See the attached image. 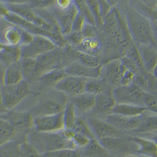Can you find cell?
Masks as SVG:
<instances>
[{
    "label": "cell",
    "instance_id": "cell-57",
    "mask_svg": "<svg viewBox=\"0 0 157 157\" xmlns=\"http://www.w3.org/2000/svg\"><path fill=\"white\" fill-rule=\"evenodd\" d=\"M6 46V44H4L1 41H0V51L4 49V48Z\"/></svg>",
    "mask_w": 157,
    "mask_h": 157
},
{
    "label": "cell",
    "instance_id": "cell-48",
    "mask_svg": "<svg viewBox=\"0 0 157 157\" xmlns=\"http://www.w3.org/2000/svg\"><path fill=\"white\" fill-rule=\"evenodd\" d=\"M121 61L123 63V64L125 66L126 68H127L128 70L132 71L135 75H139L141 73V72L139 71L136 65L127 56H124V57L122 59H121Z\"/></svg>",
    "mask_w": 157,
    "mask_h": 157
},
{
    "label": "cell",
    "instance_id": "cell-35",
    "mask_svg": "<svg viewBox=\"0 0 157 157\" xmlns=\"http://www.w3.org/2000/svg\"><path fill=\"white\" fill-rule=\"evenodd\" d=\"M78 134L83 135L89 138L92 140H96L94 134L92 132L90 128L84 119L78 117L75 125L72 128Z\"/></svg>",
    "mask_w": 157,
    "mask_h": 157
},
{
    "label": "cell",
    "instance_id": "cell-31",
    "mask_svg": "<svg viewBox=\"0 0 157 157\" xmlns=\"http://www.w3.org/2000/svg\"><path fill=\"white\" fill-rule=\"evenodd\" d=\"M74 3L78 10V12L83 16L87 23L96 27V22L94 16L88 7L85 0H74Z\"/></svg>",
    "mask_w": 157,
    "mask_h": 157
},
{
    "label": "cell",
    "instance_id": "cell-5",
    "mask_svg": "<svg viewBox=\"0 0 157 157\" xmlns=\"http://www.w3.org/2000/svg\"><path fill=\"white\" fill-rule=\"evenodd\" d=\"M147 92L134 83L129 85H121L113 90L117 103H126L144 105V97Z\"/></svg>",
    "mask_w": 157,
    "mask_h": 157
},
{
    "label": "cell",
    "instance_id": "cell-4",
    "mask_svg": "<svg viewBox=\"0 0 157 157\" xmlns=\"http://www.w3.org/2000/svg\"><path fill=\"white\" fill-rule=\"evenodd\" d=\"M5 18L8 22L23 29L24 30L31 33L33 36L47 37L53 40L58 47L63 48L68 44L61 32L48 31L43 27L31 23L11 12H10Z\"/></svg>",
    "mask_w": 157,
    "mask_h": 157
},
{
    "label": "cell",
    "instance_id": "cell-46",
    "mask_svg": "<svg viewBox=\"0 0 157 157\" xmlns=\"http://www.w3.org/2000/svg\"><path fill=\"white\" fill-rule=\"evenodd\" d=\"M135 76L136 75L126 68L124 65V69L121 78V85H129L133 84Z\"/></svg>",
    "mask_w": 157,
    "mask_h": 157
},
{
    "label": "cell",
    "instance_id": "cell-54",
    "mask_svg": "<svg viewBox=\"0 0 157 157\" xmlns=\"http://www.w3.org/2000/svg\"><path fill=\"white\" fill-rule=\"evenodd\" d=\"M4 71L0 69V87L4 85Z\"/></svg>",
    "mask_w": 157,
    "mask_h": 157
},
{
    "label": "cell",
    "instance_id": "cell-20",
    "mask_svg": "<svg viewBox=\"0 0 157 157\" xmlns=\"http://www.w3.org/2000/svg\"><path fill=\"white\" fill-rule=\"evenodd\" d=\"M65 106L55 100L47 99L40 102L33 109L31 113L33 118L55 115L63 112Z\"/></svg>",
    "mask_w": 157,
    "mask_h": 157
},
{
    "label": "cell",
    "instance_id": "cell-26",
    "mask_svg": "<svg viewBox=\"0 0 157 157\" xmlns=\"http://www.w3.org/2000/svg\"><path fill=\"white\" fill-rule=\"evenodd\" d=\"M67 76V75L64 68H59L44 73L40 77L39 80L41 86L55 87L57 83Z\"/></svg>",
    "mask_w": 157,
    "mask_h": 157
},
{
    "label": "cell",
    "instance_id": "cell-55",
    "mask_svg": "<svg viewBox=\"0 0 157 157\" xmlns=\"http://www.w3.org/2000/svg\"><path fill=\"white\" fill-rule=\"evenodd\" d=\"M10 141H11V140H8L7 138H4L3 136H0V147L2 146L3 145H4L5 144H6L7 142H8Z\"/></svg>",
    "mask_w": 157,
    "mask_h": 157
},
{
    "label": "cell",
    "instance_id": "cell-19",
    "mask_svg": "<svg viewBox=\"0 0 157 157\" xmlns=\"http://www.w3.org/2000/svg\"><path fill=\"white\" fill-rule=\"evenodd\" d=\"M4 119L7 120L14 127L17 131L29 130L33 125H34V118L32 113L29 112L10 111L8 113L4 115Z\"/></svg>",
    "mask_w": 157,
    "mask_h": 157
},
{
    "label": "cell",
    "instance_id": "cell-17",
    "mask_svg": "<svg viewBox=\"0 0 157 157\" xmlns=\"http://www.w3.org/2000/svg\"><path fill=\"white\" fill-rule=\"evenodd\" d=\"M117 104L113 90L109 87L96 96V101L93 109L99 114H110Z\"/></svg>",
    "mask_w": 157,
    "mask_h": 157
},
{
    "label": "cell",
    "instance_id": "cell-41",
    "mask_svg": "<svg viewBox=\"0 0 157 157\" xmlns=\"http://www.w3.org/2000/svg\"><path fill=\"white\" fill-rule=\"evenodd\" d=\"M64 37L67 43L73 47H78L84 39V36L82 33V31H71L69 34Z\"/></svg>",
    "mask_w": 157,
    "mask_h": 157
},
{
    "label": "cell",
    "instance_id": "cell-18",
    "mask_svg": "<svg viewBox=\"0 0 157 157\" xmlns=\"http://www.w3.org/2000/svg\"><path fill=\"white\" fill-rule=\"evenodd\" d=\"M54 13L62 34L65 36L69 34L72 31L73 22L78 13L75 3L71 8L66 10H57Z\"/></svg>",
    "mask_w": 157,
    "mask_h": 157
},
{
    "label": "cell",
    "instance_id": "cell-56",
    "mask_svg": "<svg viewBox=\"0 0 157 157\" xmlns=\"http://www.w3.org/2000/svg\"><path fill=\"white\" fill-rule=\"evenodd\" d=\"M152 74L153 76L154 77V78L157 80V63L156 66H155L154 70L152 71Z\"/></svg>",
    "mask_w": 157,
    "mask_h": 157
},
{
    "label": "cell",
    "instance_id": "cell-32",
    "mask_svg": "<svg viewBox=\"0 0 157 157\" xmlns=\"http://www.w3.org/2000/svg\"><path fill=\"white\" fill-rule=\"evenodd\" d=\"M63 113L65 129H72L78 118V116L75 108L71 101L66 103Z\"/></svg>",
    "mask_w": 157,
    "mask_h": 157
},
{
    "label": "cell",
    "instance_id": "cell-52",
    "mask_svg": "<svg viewBox=\"0 0 157 157\" xmlns=\"http://www.w3.org/2000/svg\"><path fill=\"white\" fill-rule=\"evenodd\" d=\"M10 13L7 5L0 1V17L6 18V16Z\"/></svg>",
    "mask_w": 157,
    "mask_h": 157
},
{
    "label": "cell",
    "instance_id": "cell-50",
    "mask_svg": "<svg viewBox=\"0 0 157 157\" xmlns=\"http://www.w3.org/2000/svg\"><path fill=\"white\" fill-rule=\"evenodd\" d=\"M101 8L102 15L103 19L106 15L110 12L111 6L108 0H98Z\"/></svg>",
    "mask_w": 157,
    "mask_h": 157
},
{
    "label": "cell",
    "instance_id": "cell-1",
    "mask_svg": "<svg viewBox=\"0 0 157 157\" xmlns=\"http://www.w3.org/2000/svg\"><path fill=\"white\" fill-rule=\"evenodd\" d=\"M126 23L131 37L138 45L156 46L152 24L148 18L135 9H128Z\"/></svg>",
    "mask_w": 157,
    "mask_h": 157
},
{
    "label": "cell",
    "instance_id": "cell-16",
    "mask_svg": "<svg viewBox=\"0 0 157 157\" xmlns=\"http://www.w3.org/2000/svg\"><path fill=\"white\" fill-rule=\"evenodd\" d=\"M101 67L102 66L98 67H90L75 61L68 64L64 69L67 75L86 78H97L101 76Z\"/></svg>",
    "mask_w": 157,
    "mask_h": 157
},
{
    "label": "cell",
    "instance_id": "cell-29",
    "mask_svg": "<svg viewBox=\"0 0 157 157\" xmlns=\"http://www.w3.org/2000/svg\"><path fill=\"white\" fill-rule=\"evenodd\" d=\"M109 88L106 81L99 78H87L85 85V92L98 95Z\"/></svg>",
    "mask_w": 157,
    "mask_h": 157
},
{
    "label": "cell",
    "instance_id": "cell-15",
    "mask_svg": "<svg viewBox=\"0 0 157 157\" xmlns=\"http://www.w3.org/2000/svg\"><path fill=\"white\" fill-rule=\"evenodd\" d=\"M143 119L142 116L129 117L112 113L108 115L106 121L120 131H135L141 125Z\"/></svg>",
    "mask_w": 157,
    "mask_h": 157
},
{
    "label": "cell",
    "instance_id": "cell-60",
    "mask_svg": "<svg viewBox=\"0 0 157 157\" xmlns=\"http://www.w3.org/2000/svg\"><path fill=\"white\" fill-rule=\"evenodd\" d=\"M154 140L157 143V136H155V137H154Z\"/></svg>",
    "mask_w": 157,
    "mask_h": 157
},
{
    "label": "cell",
    "instance_id": "cell-22",
    "mask_svg": "<svg viewBox=\"0 0 157 157\" xmlns=\"http://www.w3.org/2000/svg\"><path fill=\"white\" fill-rule=\"evenodd\" d=\"M138 50L146 70L152 73L157 63V48L154 45H138Z\"/></svg>",
    "mask_w": 157,
    "mask_h": 157
},
{
    "label": "cell",
    "instance_id": "cell-42",
    "mask_svg": "<svg viewBox=\"0 0 157 157\" xmlns=\"http://www.w3.org/2000/svg\"><path fill=\"white\" fill-rule=\"evenodd\" d=\"M144 105L148 110L157 115V96L147 92L144 97Z\"/></svg>",
    "mask_w": 157,
    "mask_h": 157
},
{
    "label": "cell",
    "instance_id": "cell-6",
    "mask_svg": "<svg viewBox=\"0 0 157 157\" xmlns=\"http://www.w3.org/2000/svg\"><path fill=\"white\" fill-rule=\"evenodd\" d=\"M57 47L53 40L47 37L34 36L33 39L30 43L20 46L21 57L36 59Z\"/></svg>",
    "mask_w": 157,
    "mask_h": 157
},
{
    "label": "cell",
    "instance_id": "cell-14",
    "mask_svg": "<svg viewBox=\"0 0 157 157\" xmlns=\"http://www.w3.org/2000/svg\"><path fill=\"white\" fill-rule=\"evenodd\" d=\"M124 65L121 59L111 60L101 67V75L107 83L112 85L121 86Z\"/></svg>",
    "mask_w": 157,
    "mask_h": 157
},
{
    "label": "cell",
    "instance_id": "cell-53",
    "mask_svg": "<svg viewBox=\"0 0 157 157\" xmlns=\"http://www.w3.org/2000/svg\"><path fill=\"white\" fill-rule=\"evenodd\" d=\"M7 4H28L30 0H0Z\"/></svg>",
    "mask_w": 157,
    "mask_h": 157
},
{
    "label": "cell",
    "instance_id": "cell-27",
    "mask_svg": "<svg viewBox=\"0 0 157 157\" xmlns=\"http://www.w3.org/2000/svg\"><path fill=\"white\" fill-rule=\"evenodd\" d=\"M132 140L139 145L140 148L136 151L137 153L147 157H157V143L154 140L138 136Z\"/></svg>",
    "mask_w": 157,
    "mask_h": 157
},
{
    "label": "cell",
    "instance_id": "cell-38",
    "mask_svg": "<svg viewBox=\"0 0 157 157\" xmlns=\"http://www.w3.org/2000/svg\"><path fill=\"white\" fill-rule=\"evenodd\" d=\"M88 7L90 9L94 16L96 25L102 27L103 26L104 20L102 17L101 8L98 0H85Z\"/></svg>",
    "mask_w": 157,
    "mask_h": 157
},
{
    "label": "cell",
    "instance_id": "cell-9",
    "mask_svg": "<svg viewBox=\"0 0 157 157\" xmlns=\"http://www.w3.org/2000/svg\"><path fill=\"white\" fill-rule=\"evenodd\" d=\"M36 131L42 132H58L65 129L63 112L51 115L34 118Z\"/></svg>",
    "mask_w": 157,
    "mask_h": 157
},
{
    "label": "cell",
    "instance_id": "cell-10",
    "mask_svg": "<svg viewBox=\"0 0 157 157\" xmlns=\"http://www.w3.org/2000/svg\"><path fill=\"white\" fill-rule=\"evenodd\" d=\"M87 79L78 76L67 75L57 83L55 87L56 90L73 98L85 92Z\"/></svg>",
    "mask_w": 157,
    "mask_h": 157
},
{
    "label": "cell",
    "instance_id": "cell-59",
    "mask_svg": "<svg viewBox=\"0 0 157 157\" xmlns=\"http://www.w3.org/2000/svg\"><path fill=\"white\" fill-rule=\"evenodd\" d=\"M126 157H137V156H135V155H128V156H127Z\"/></svg>",
    "mask_w": 157,
    "mask_h": 157
},
{
    "label": "cell",
    "instance_id": "cell-51",
    "mask_svg": "<svg viewBox=\"0 0 157 157\" xmlns=\"http://www.w3.org/2000/svg\"><path fill=\"white\" fill-rule=\"evenodd\" d=\"M10 112V109L6 105L3 96L1 91V88L0 87V115H5Z\"/></svg>",
    "mask_w": 157,
    "mask_h": 157
},
{
    "label": "cell",
    "instance_id": "cell-11",
    "mask_svg": "<svg viewBox=\"0 0 157 157\" xmlns=\"http://www.w3.org/2000/svg\"><path fill=\"white\" fill-rule=\"evenodd\" d=\"M36 59L43 71V74L55 69L64 68L63 48L56 47L54 50L40 56Z\"/></svg>",
    "mask_w": 157,
    "mask_h": 157
},
{
    "label": "cell",
    "instance_id": "cell-7",
    "mask_svg": "<svg viewBox=\"0 0 157 157\" xmlns=\"http://www.w3.org/2000/svg\"><path fill=\"white\" fill-rule=\"evenodd\" d=\"M6 105L12 109L18 105L30 93V86L27 80L10 86L3 85L1 87Z\"/></svg>",
    "mask_w": 157,
    "mask_h": 157
},
{
    "label": "cell",
    "instance_id": "cell-61",
    "mask_svg": "<svg viewBox=\"0 0 157 157\" xmlns=\"http://www.w3.org/2000/svg\"><path fill=\"white\" fill-rule=\"evenodd\" d=\"M1 63V57H0V63Z\"/></svg>",
    "mask_w": 157,
    "mask_h": 157
},
{
    "label": "cell",
    "instance_id": "cell-39",
    "mask_svg": "<svg viewBox=\"0 0 157 157\" xmlns=\"http://www.w3.org/2000/svg\"><path fill=\"white\" fill-rule=\"evenodd\" d=\"M17 130L7 120L0 119V136L11 140L15 136Z\"/></svg>",
    "mask_w": 157,
    "mask_h": 157
},
{
    "label": "cell",
    "instance_id": "cell-8",
    "mask_svg": "<svg viewBox=\"0 0 157 157\" xmlns=\"http://www.w3.org/2000/svg\"><path fill=\"white\" fill-rule=\"evenodd\" d=\"M6 4L7 5L10 12L23 18L24 19L31 23L40 26L50 32H61L59 29L47 23L34 10L31 8L28 4Z\"/></svg>",
    "mask_w": 157,
    "mask_h": 157
},
{
    "label": "cell",
    "instance_id": "cell-25",
    "mask_svg": "<svg viewBox=\"0 0 157 157\" xmlns=\"http://www.w3.org/2000/svg\"><path fill=\"white\" fill-rule=\"evenodd\" d=\"M148 110L145 106L126 103H117L112 110L113 113L129 117H142Z\"/></svg>",
    "mask_w": 157,
    "mask_h": 157
},
{
    "label": "cell",
    "instance_id": "cell-43",
    "mask_svg": "<svg viewBox=\"0 0 157 157\" xmlns=\"http://www.w3.org/2000/svg\"><path fill=\"white\" fill-rule=\"evenodd\" d=\"M55 0H30L29 6L33 10L47 9L55 4Z\"/></svg>",
    "mask_w": 157,
    "mask_h": 157
},
{
    "label": "cell",
    "instance_id": "cell-40",
    "mask_svg": "<svg viewBox=\"0 0 157 157\" xmlns=\"http://www.w3.org/2000/svg\"><path fill=\"white\" fill-rule=\"evenodd\" d=\"M20 157H43L39 151L29 142H24L19 145Z\"/></svg>",
    "mask_w": 157,
    "mask_h": 157
},
{
    "label": "cell",
    "instance_id": "cell-23",
    "mask_svg": "<svg viewBox=\"0 0 157 157\" xmlns=\"http://www.w3.org/2000/svg\"><path fill=\"white\" fill-rule=\"evenodd\" d=\"M96 101V96L85 92L83 94L73 97L71 102L73 104L78 113H86L94 109Z\"/></svg>",
    "mask_w": 157,
    "mask_h": 157
},
{
    "label": "cell",
    "instance_id": "cell-21",
    "mask_svg": "<svg viewBox=\"0 0 157 157\" xmlns=\"http://www.w3.org/2000/svg\"><path fill=\"white\" fill-rule=\"evenodd\" d=\"M20 62L25 80L28 81V80L39 78L43 74V71L36 59L21 57Z\"/></svg>",
    "mask_w": 157,
    "mask_h": 157
},
{
    "label": "cell",
    "instance_id": "cell-24",
    "mask_svg": "<svg viewBox=\"0 0 157 157\" xmlns=\"http://www.w3.org/2000/svg\"><path fill=\"white\" fill-rule=\"evenodd\" d=\"M23 80L24 77L20 60L9 65L4 71V85H14Z\"/></svg>",
    "mask_w": 157,
    "mask_h": 157
},
{
    "label": "cell",
    "instance_id": "cell-2",
    "mask_svg": "<svg viewBox=\"0 0 157 157\" xmlns=\"http://www.w3.org/2000/svg\"><path fill=\"white\" fill-rule=\"evenodd\" d=\"M28 142L41 154L66 148H77L74 142L67 139L62 132H42L36 131L28 136Z\"/></svg>",
    "mask_w": 157,
    "mask_h": 157
},
{
    "label": "cell",
    "instance_id": "cell-36",
    "mask_svg": "<svg viewBox=\"0 0 157 157\" xmlns=\"http://www.w3.org/2000/svg\"><path fill=\"white\" fill-rule=\"evenodd\" d=\"M157 131V115L144 118L140 127L135 131L149 132Z\"/></svg>",
    "mask_w": 157,
    "mask_h": 157
},
{
    "label": "cell",
    "instance_id": "cell-37",
    "mask_svg": "<svg viewBox=\"0 0 157 157\" xmlns=\"http://www.w3.org/2000/svg\"><path fill=\"white\" fill-rule=\"evenodd\" d=\"M98 142L103 148L110 151L119 149L124 143V141L118 136L103 138L98 140Z\"/></svg>",
    "mask_w": 157,
    "mask_h": 157
},
{
    "label": "cell",
    "instance_id": "cell-34",
    "mask_svg": "<svg viewBox=\"0 0 157 157\" xmlns=\"http://www.w3.org/2000/svg\"><path fill=\"white\" fill-rule=\"evenodd\" d=\"M20 145L11 141L0 147V157H20Z\"/></svg>",
    "mask_w": 157,
    "mask_h": 157
},
{
    "label": "cell",
    "instance_id": "cell-28",
    "mask_svg": "<svg viewBox=\"0 0 157 157\" xmlns=\"http://www.w3.org/2000/svg\"><path fill=\"white\" fill-rule=\"evenodd\" d=\"M1 63L8 66L18 62L21 59L20 47L10 45H6L3 50L0 51Z\"/></svg>",
    "mask_w": 157,
    "mask_h": 157
},
{
    "label": "cell",
    "instance_id": "cell-45",
    "mask_svg": "<svg viewBox=\"0 0 157 157\" xmlns=\"http://www.w3.org/2000/svg\"><path fill=\"white\" fill-rule=\"evenodd\" d=\"M91 141L92 140L89 138L77 132L75 133L72 138V141L74 142L76 147L85 148L90 144Z\"/></svg>",
    "mask_w": 157,
    "mask_h": 157
},
{
    "label": "cell",
    "instance_id": "cell-13",
    "mask_svg": "<svg viewBox=\"0 0 157 157\" xmlns=\"http://www.w3.org/2000/svg\"><path fill=\"white\" fill-rule=\"evenodd\" d=\"M87 124L97 140L110 136H118L121 135L120 130L106 121L97 118H89Z\"/></svg>",
    "mask_w": 157,
    "mask_h": 157
},
{
    "label": "cell",
    "instance_id": "cell-58",
    "mask_svg": "<svg viewBox=\"0 0 157 157\" xmlns=\"http://www.w3.org/2000/svg\"><path fill=\"white\" fill-rule=\"evenodd\" d=\"M154 87L157 89V80L155 79V84H154Z\"/></svg>",
    "mask_w": 157,
    "mask_h": 157
},
{
    "label": "cell",
    "instance_id": "cell-47",
    "mask_svg": "<svg viewBox=\"0 0 157 157\" xmlns=\"http://www.w3.org/2000/svg\"><path fill=\"white\" fill-rule=\"evenodd\" d=\"M86 23V21L85 17L78 12L77 16L75 19V21L73 22L72 31L82 32L85 24Z\"/></svg>",
    "mask_w": 157,
    "mask_h": 157
},
{
    "label": "cell",
    "instance_id": "cell-49",
    "mask_svg": "<svg viewBox=\"0 0 157 157\" xmlns=\"http://www.w3.org/2000/svg\"><path fill=\"white\" fill-rule=\"evenodd\" d=\"M74 4V0H55V5L59 10H66Z\"/></svg>",
    "mask_w": 157,
    "mask_h": 157
},
{
    "label": "cell",
    "instance_id": "cell-33",
    "mask_svg": "<svg viewBox=\"0 0 157 157\" xmlns=\"http://www.w3.org/2000/svg\"><path fill=\"white\" fill-rule=\"evenodd\" d=\"M78 47H81L80 50L96 55L101 48V43L97 37H87L84 38Z\"/></svg>",
    "mask_w": 157,
    "mask_h": 157
},
{
    "label": "cell",
    "instance_id": "cell-12",
    "mask_svg": "<svg viewBox=\"0 0 157 157\" xmlns=\"http://www.w3.org/2000/svg\"><path fill=\"white\" fill-rule=\"evenodd\" d=\"M4 37L7 45L20 47L30 43L34 36L23 29L14 25L6 29Z\"/></svg>",
    "mask_w": 157,
    "mask_h": 157
},
{
    "label": "cell",
    "instance_id": "cell-44",
    "mask_svg": "<svg viewBox=\"0 0 157 157\" xmlns=\"http://www.w3.org/2000/svg\"><path fill=\"white\" fill-rule=\"evenodd\" d=\"M50 152L56 157H81V154L77 148H66Z\"/></svg>",
    "mask_w": 157,
    "mask_h": 157
},
{
    "label": "cell",
    "instance_id": "cell-30",
    "mask_svg": "<svg viewBox=\"0 0 157 157\" xmlns=\"http://www.w3.org/2000/svg\"><path fill=\"white\" fill-rule=\"evenodd\" d=\"M76 61L90 67L101 66V59L98 56L80 50H76Z\"/></svg>",
    "mask_w": 157,
    "mask_h": 157
},
{
    "label": "cell",
    "instance_id": "cell-3",
    "mask_svg": "<svg viewBox=\"0 0 157 157\" xmlns=\"http://www.w3.org/2000/svg\"><path fill=\"white\" fill-rule=\"evenodd\" d=\"M103 26L105 32L111 38L115 40L123 48L124 52L132 43L131 35L126 23L123 20L117 9H111L110 12L104 18Z\"/></svg>",
    "mask_w": 157,
    "mask_h": 157
}]
</instances>
